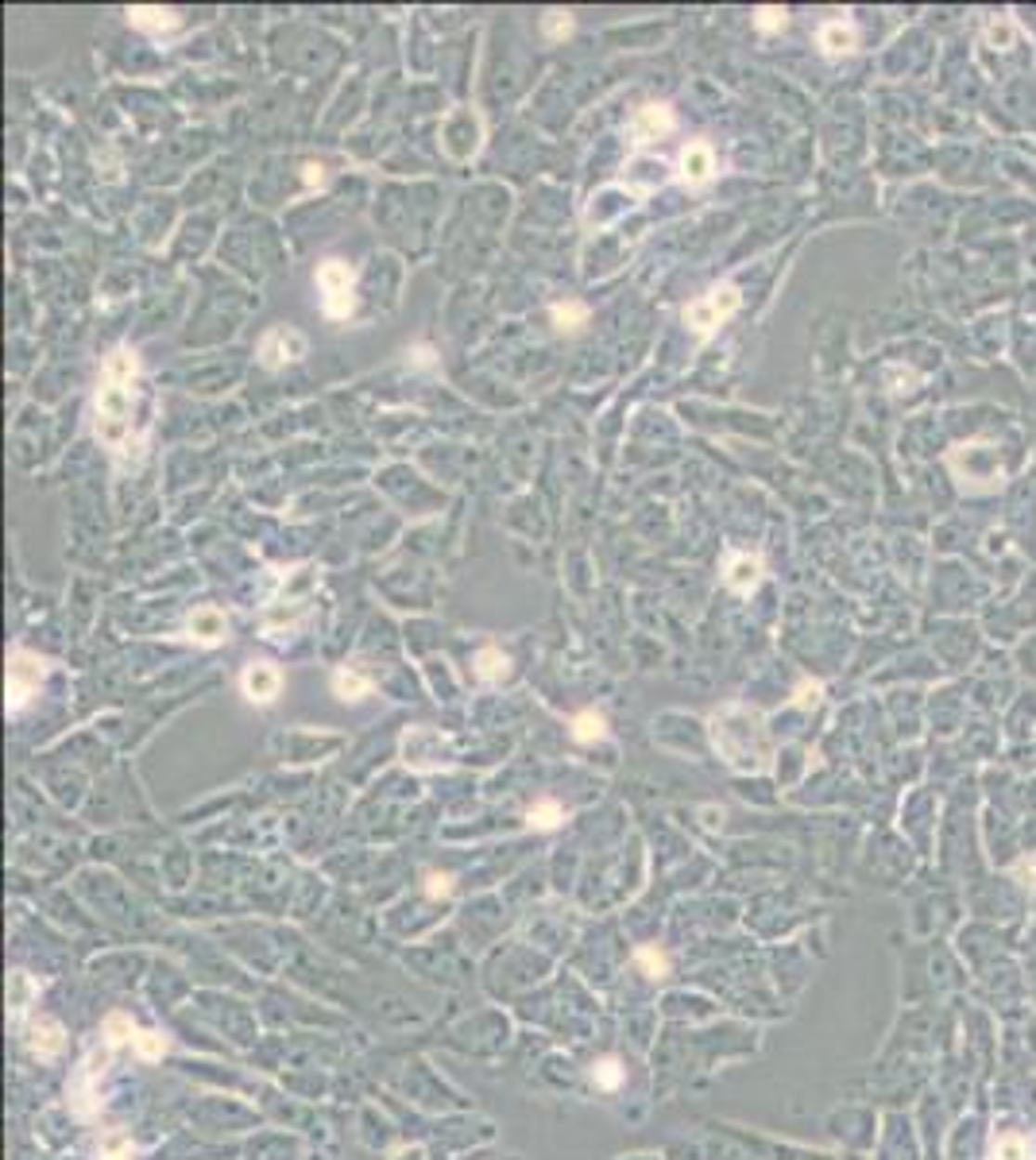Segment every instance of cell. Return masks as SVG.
<instances>
[{
	"label": "cell",
	"instance_id": "cell-4",
	"mask_svg": "<svg viewBox=\"0 0 1036 1160\" xmlns=\"http://www.w3.org/2000/svg\"><path fill=\"white\" fill-rule=\"evenodd\" d=\"M43 673H46L43 658H35L28 650H12L8 654V712H19V708L39 693Z\"/></svg>",
	"mask_w": 1036,
	"mask_h": 1160
},
{
	"label": "cell",
	"instance_id": "cell-16",
	"mask_svg": "<svg viewBox=\"0 0 1036 1160\" xmlns=\"http://www.w3.org/2000/svg\"><path fill=\"white\" fill-rule=\"evenodd\" d=\"M333 689H337L341 700H360L368 693V677L356 673V670H337L333 673Z\"/></svg>",
	"mask_w": 1036,
	"mask_h": 1160
},
{
	"label": "cell",
	"instance_id": "cell-7",
	"mask_svg": "<svg viewBox=\"0 0 1036 1160\" xmlns=\"http://www.w3.org/2000/svg\"><path fill=\"white\" fill-rule=\"evenodd\" d=\"M278 684H282V677H278L275 666H267V661H252V666L244 670V677H240L244 697L255 700V704H271L278 697Z\"/></svg>",
	"mask_w": 1036,
	"mask_h": 1160
},
{
	"label": "cell",
	"instance_id": "cell-18",
	"mask_svg": "<svg viewBox=\"0 0 1036 1160\" xmlns=\"http://www.w3.org/2000/svg\"><path fill=\"white\" fill-rule=\"evenodd\" d=\"M603 736H607V731H603V716L584 712V716L573 720V739H576V743H596V739H603Z\"/></svg>",
	"mask_w": 1036,
	"mask_h": 1160
},
{
	"label": "cell",
	"instance_id": "cell-15",
	"mask_svg": "<svg viewBox=\"0 0 1036 1160\" xmlns=\"http://www.w3.org/2000/svg\"><path fill=\"white\" fill-rule=\"evenodd\" d=\"M991 1156L994 1160H1032V1145L1021 1138V1133H1002L991 1145Z\"/></svg>",
	"mask_w": 1036,
	"mask_h": 1160
},
{
	"label": "cell",
	"instance_id": "cell-26",
	"mask_svg": "<svg viewBox=\"0 0 1036 1160\" xmlns=\"http://www.w3.org/2000/svg\"><path fill=\"white\" fill-rule=\"evenodd\" d=\"M755 23H758L762 32H782V28H785V8H758Z\"/></svg>",
	"mask_w": 1036,
	"mask_h": 1160
},
{
	"label": "cell",
	"instance_id": "cell-19",
	"mask_svg": "<svg viewBox=\"0 0 1036 1160\" xmlns=\"http://www.w3.org/2000/svg\"><path fill=\"white\" fill-rule=\"evenodd\" d=\"M1014 35H1017V23L1005 20V16L986 23V43H991V46H1009V43H1014Z\"/></svg>",
	"mask_w": 1036,
	"mask_h": 1160
},
{
	"label": "cell",
	"instance_id": "cell-24",
	"mask_svg": "<svg viewBox=\"0 0 1036 1160\" xmlns=\"http://www.w3.org/2000/svg\"><path fill=\"white\" fill-rule=\"evenodd\" d=\"M480 673L487 677V681H496L499 673H507V658L496 650V646H487V650H480Z\"/></svg>",
	"mask_w": 1036,
	"mask_h": 1160
},
{
	"label": "cell",
	"instance_id": "cell-28",
	"mask_svg": "<svg viewBox=\"0 0 1036 1160\" xmlns=\"http://www.w3.org/2000/svg\"><path fill=\"white\" fill-rule=\"evenodd\" d=\"M639 963H642V967L650 971V979H662L666 971H669L666 956H662V952H650V948H642V952H639Z\"/></svg>",
	"mask_w": 1036,
	"mask_h": 1160
},
{
	"label": "cell",
	"instance_id": "cell-8",
	"mask_svg": "<svg viewBox=\"0 0 1036 1160\" xmlns=\"http://www.w3.org/2000/svg\"><path fill=\"white\" fill-rule=\"evenodd\" d=\"M669 128H673V112H669V105H642L639 112H634V121H630V136H634V144H650V139L666 136Z\"/></svg>",
	"mask_w": 1036,
	"mask_h": 1160
},
{
	"label": "cell",
	"instance_id": "cell-9",
	"mask_svg": "<svg viewBox=\"0 0 1036 1160\" xmlns=\"http://www.w3.org/2000/svg\"><path fill=\"white\" fill-rule=\"evenodd\" d=\"M712 171H716V155H712V148L708 144H689L685 151H680V182L685 186H704L712 178Z\"/></svg>",
	"mask_w": 1036,
	"mask_h": 1160
},
{
	"label": "cell",
	"instance_id": "cell-3",
	"mask_svg": "<svg viewBox=\"0 0 1036 1160\" xmlns=\"http://www.w3.org/2000/svg\"><path fill=\"white\" fill-rule=\"evenodd\" d=\"M739 302H743L739 287H732V282H723V287L708 291V294H704L700 302H693V306H689V310H685V321H689V329H693V333L708 337L716 325H723L727 318H732V314L739 310Z\"/></svg>",
	"mask_w": 1036,
	"mask_h": 1160
},
{
	"label": "cell",
	"instance_id": "cell-27",
	"mask_svg": "<svg viewBox=\"0 0 1036 1160\" xmlns=\"http://www.w3.org/2000/svg\"><path fill=\"white\" fill-rule=\"evenodd\" d=\"M592 1079H596L600 1087H619V1079H623V1072H619V1063H615V1060H603V1063H596V1072H592Z\"/></svg>",
	"mask_w": 1036,
	"mask_h": 1160
},
{
	"label": "cell",
	"instance_id": "cell-17",
	"mask_svg": "<svg viewBox=\"0 0 1036 1160\" xmlns=\"http://www.w3.org/2000/svg\"><path fill=\"white\" fill-rule=\"evenodd\" d=\"M136 1036H139V1029L132 1025L128 1013H109L105 1017V1040H109V1045H128V1040H136Z\"/></svg>",
	"mask_w": 1036,
	"mask_h": 1160
},
{
	"label": "cell",
	"instance_id": "cell-1",
	"mask_svg": "<svg viewBox=\"0 0 1036 1160\" xmlns=\"http://www.w3.org/2000/svg\"><path fill=\"white\" fill-rule=\"evenodd\" d=\"M136 375H139V360L136 352L116 348L101 368V384H97V437L109 445H121L128 437V418H132V402H136Z\"/></svg>",
	"mask_w": 1036,
	"mask_h": 1160
},
{
	"label": "cell",
	"instance_id": "cell-29",
	"mask_svg": "<svg viewBox=\"0 0 1036 1160\" xmlns=\"http://www.w3.org/2000/svg\"><path fill=\"white\" fill-rule=\"evenodd\" d=\"M101 1160H132V1145L124 1138H112L105 1149H101Z\"/></svg>",
	"mask_w": 1036,
	"mask_h": 1160
},
{
	"label": "cell",
	"instance_id": "cell-25",
	"mask_svg": "<svg viewBox=\"0 0 1036 1160\" xmlns=\"http://www.w3.org/2000/svg\"><path fill=\"white\" fill-rule=\"evenodd\" d=\"M541 32H546L550 39H564V35L573 32L569 12H550V16H546V23H541Z\"/></svg>",
	"mask_w": 1036,
	"mask_h": 1160
},
{
	"label": "cell",
	"instance_id": "cell-22",
	"mask_svg": "<svg viewBox=\"0 0 1036 1160\" xmlns=\"http://www.w3.org/2000/svg\"><path fill=\"white\" fill-rule=\"evenodd\" d=\"M132 1045H136V1052L144 1056V1060H159L162 1052H167V1040H162V1033H139Z\"/></svg>",
	"mask_w": 1036,
	"mask_h": 1160
},
{
	"label": "cell",
	"instance_id": "cell-12",
	"mask_svg": "<svg viewBox=\"0 0 1036 1160\" xmlns=\"http://www.w3.org/2000/svg\"><path fill=\"white\" fill-rule=\"evenodd\" d=\"M820 46L828 55H843V51H851L855 46V28L847 20H828L820 28Z\"/></svg>",
	"mask_w": 1036,
	"mask_h": 1160
},
{
	"label": "cell",
	"instance_id": "cell-30",
	"mask_svg": "<svg viewBox=\"0 0 1036 1160\" xmlns=\"http://www.w3.org/2000/svg\"><path fill=\"white\" fill-rule=\"evenodd\" d=\"M426 882H430V886H426L430 897H445V893H449V879H445V874H430Z\"/></svg>",
	"mask_w": 1036,
	"mask_h": 1160
},
{
	"label": "cell",
	"instance_id": "cell-11",
	"mask_svg": "<svg viewBox=\"0 0 1036 1160\" xmlns=\"http://www.w3.org/2000/svg\"><path fill=\"white\" fill-rule=\"evenodd\" d=\"M190 634L198 638V643H205V646L221 643V638H225V615L217 607H198L190 615Z\"/></svg>",
	"mask_w": 1036,
	"mask_h": 1160
},
{
	"label": "cell",
	"instance_id": "cell-5",
	"mask_svg": "<svg viewBox=\"0 0 1036 1160\" xmlns=\"http://www.w3.org/2000/svg\"><path fill=\"white\" fill-rule=\"evenodd\" d=\"M959 449L975 461L971 472H963V476H959L963 488H998V484H1002V464H998V449H994V445L967 441V445H959Z\"/></svg>",
	"mask_w": 1036,
	"mask_h": 1160
},
{
	"label": "cell",
	"instance_id": "cell-23",
	"mask_svg": "<svg viewBox=\"0 0 1036 1160\" xmlns=\"http://www.w3.org/2000/svg\"><path fill=\"white\" fill-rule=\"evenodd\" d=\"M8 983H12V998H8V1002H12V1013H19L23 1006H28V998H32V990H35V986H32V979L23 975V971H12V979H8Z\"/></svg>",
	"mask_w": 1036,
	"mask_h": 1160
},
{
	"label": "cell",
	"instance_id": "cell-14",
	"mask_svg": "<svg viewBox=\"0 0 1036 1160\" xmlns=\"http://www.w3.org/2000/svg\"><path fill=\"white\" fill-rule=\"evenodd\" d=\"M128 20L144 32H171L178 28V16L171 8H128Z\"/></svg>",
	"mask_w": 1036,
	"mask_h": 1160
},
{
	"label": "cell",
	"instance_id": "cell-6",
	"mask_svg": "<svg viewBox=\"0 0 1036 1160\" xmlns=\"http://www.w3.org/2000/svg\"><path fill=\"white\" fill-rule=\"evenodd\" d=\"M305 352V341H302V333H294V329H271V333L264 337V345H259V357H264V364L267 368H278V364H287V360H298Z\"/></svg>",
	"mask_w": 1036,
	"mask_h": 1160
},
{
	"label": "cell",
	"instance_id": "cell-13",
	"mask_svg": "<svg viewBox=\"0 0 1036 1160\" xmlns=\"http://www.w3.org/2000/svg\"><path fill=\"white\" fill-rule=\"evenodd\" d=\"M758 573H762V561L758 557H732V565H727V584H732L735 592H750L758 584Z\"/></svg>",
	"mask_w": 1036,
	"mask_h": 1160
},
{
	"label": "cell",
	"instance_id": "cell-20",
	"mask_svg": "<svg viewBox=\"0 0 1036 1160\" xmlns=\"http://www.w3.org/2000/svg\"><path fill=\"white\" fill-rule=\"evenodd\" d=\"M584 318H588V310L580 302H561V306H553V321H557V329H580L584 325Z\"/></svg>",
	"mask_w": 1036,
	"mask_h": 1160
},
{
	"label": "cell",
	"instance_id": "cell-10",
	"mask_svg": "<svg viewBox=\"0 0 1036 1160\" xmlns=\"http://www.w3.org/2000/svg\"><path fill=\"white\" fill-rule=\"evenodd\" d=\"M62 1036H66V1033H62L58 1022H51V1017H35V1022L28 1025V1049H32L39 1060H51V1056H58L62 1045H66Z\"/></svg>",
	"mask_w": 1036,
	"mask_h": 1160
},
{
	"label": "cell",
	"instance_id": "cell-2",
	"mask_svg": "<svg viewBox=\"0 0 1036 1160\" xmlns=\"http://www.w3.org/2000/svg\"><path fill=\"white\" fill-rule=\"evenodd\" d=\"M352 287H356V271L348 264H341V259H325L321 271H317V291H321V306H325L329 318L344 321L352 314V306H356Z\"/></svg>",
	"mask_w": 1036,
	"mask_h": 1160
},
{
	"label": "cell",
	"instance_id": "cell-21",
	"mask_svg": "<svg viewBox=\"0 0 1036 1160\" xmlns=\"http://www.w3.org/2000/svg\"><path fill=\"white\" fill-rule=\"evenodd\" d=\"M561 820H564V813H561L557 801H537L534 809H530V824H534V828H557Z\"/></svg>",
	"mask_w": 1036,
	"mask_h": 1160
}]
</instances>
